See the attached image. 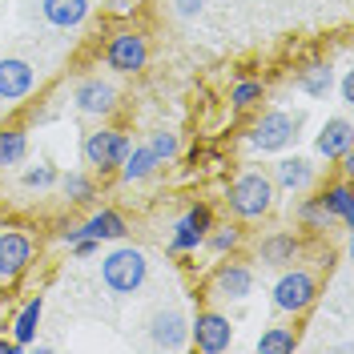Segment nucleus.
I'll return each mask as SVG.
<instances>
[{"label": "nucleus", "mask_w": 354, "mask_h": 354, "mask_svg": "<svg viewBox=\"0 0 354 354\" xmlns=\"http://www.w3.org/2000/svg\"><path fill=\"white\" fill-rule=\"evenodd\" d=\"M298 129H302V113L270 109L250 125V145L258 153H278V149H286L290 141L298 137Z\"/></svg>", "instance_id": "5"}, {"label": "nucleus", "mask_w": 354, "mask_h": 354, "mask_svg": "<svg viewBox=\"0 0 354 354\" xmlns=\"http://www.w3.org/2000/svg\"><path fill=\"white\" fill-rule=\"evenodd\" d=\"M209 290L225 302H242V298L254 294V270L242 262H221L214 270V278H209Z\"/></svg>", "instance_id": "13"}, {"label": "nucleus", "mask_w": 354, "mask_h": 354, "mask_svg": "<svg viewBox=\"0 0 354 354\" xmlns=\"http://www.w3.org/2000/svg\"><path fill=\"white\" fill-rule=\"evenodd\" d=\"M189 342L201 354H225L234 346V322L218 310H198V318L189 322Z\"/></svg>", "instance_id": "7"}, {"label": "nucleus", "mask_w": 354, "mask_h": 354, "mask_svg": "<svg viewBox=\"0 0 354 354\" xmlns=\"http://www.w3.org/2000/svg\"><path fill=\"white\" fill-rule=\"evenodd\" d=\"M351 117H330L326 125H322V133H318V141H314V149H318V157H326V161H338V157L351 149Z\"/></svg>", "instance_id": "16"}, {"label": "nucleus", "mask_w": 354, "mask_h": 354, "mask_svg": "<svg viewBox=\"0 0 354 354\" xmlns=\"http://www.w3.org/2000/svg\"><path fill=\"white\" fill-rule=\"evenodd\" d=\"M81 234L97 238V242H121V238L129 234V221L121 218L117 209H97V214L81 225Z\"/></svg>", "instance_id": "20"}, {"label": "nucleus", "mask_w": 354, "mask_h": 354, "mask_svg": "<svg viewBox=\"0 0 354 354\" xmlns=\"http://www.w3.org/2000/svg\"><path fill=\"white\" fill-rule=\"evenodd\" d=\"M174 12L181 21H194V17L205 12V0H174Z\"/></svg>", "instance_id": "31"}, {"label": "nucleus", "mask_w": 354, "mask_h": 354, "mask_svg": "<svg viewBox=\"0 0 354 354\" xmlns=\"http://www.w3.org/2000/svg\"><path fill=\"white\" fill-rule=\"evenodd\" d=\"M318 201H322V209L330 214V218H338L346 230L354 225V189L351 181H338V185H326L322 194H318Z\"/></svg>", "instance_id": "22"}, {"label": "nucleus", "mask_w": 354, "mask_h": 354, "mask_svg": "<svg viewBox=\"0 0 354 354\" xmlns=\"http://www.w3.org/2000/svg\"><path fill=\"white\" fill-rule=\"evenodd\" d=\"M41 85V73L24 57H0V101H24Z\"/></svg>", "instance_id": "11"}, {"label": "nucleus", "mask_w": 354, "mask_h": 354, "mask_svg": "<svg viewBox=\"0 0 354 354\" xmlns=\"http://www.w3.org/2000/svg\"><path fill=\"white\" fill-rule=\"evenodd\" d=\"M209 225H214V209H209V205H189V209L177 218V225H174L169 250H174V254H194V250L205 242Z\"/></svg>", "instance_id": "10"}, {"label": "nucleus", "mask_w": 354, "mask_h": 354, "mask_svg": "<svg viewBox=\"0 0 354 354\" xmlns=\"http://www.w3.org/2000/svg\"><path fill=\"white\" fill-rule=\"evenodd\" d=\"M145 334H149V342L157 351H185L189 346V318L177 306L153 310L149 322H145Z\"/></svg>", "instance_id": "9"}, {"label": "nucleus", "mask_w": 354, "mask_h": 354, "mask_svg": "<svg viewBox=\"0 0 354 354\" xmlns=\"http://www.w3.org/2000/svg\"><path fill=\"white\" fill-rule=\"evenodd\" d=\"M274 198H278V189H274V181L270 174L262 169H245L230 181V189H225V205H230V214L238 221H258L266 218L270 209H274Z\"/></svg>", "instance_id": "1"}, {"label": "nucleus", "mask_w": 354, "mask_h": 354, "mask_svg": "<svg viewBox=\"0 0 354 354\" xmlns=\"http://www.w3.org/2000/svg\"><path fill=\"white\" fill-rule=\"evenodd\" d=\"M73 109L81 117H93V121L109 117L117 109V85L105 81V77H81L73 85Z\"/></svg>", "instance_id": "8"}, {"label": "nucleus", "mask_w": 354, "mask_h": 354, "mask_svg": "<svg viewBox=\"0 0 354 354\" xmlns=\"http://www.w3.org/2000/svg\"><path fill=\"white\" fill-rule=\"evenodd\" d=\"M0 125H4V121H0Z\"/></svg>", "instance_id": "36"}, {"label": "nucleus", "mask_w": 354, "mask_h": 354, "mask_svg": "<svg viewBox=\"0 0 354 354\" xmlns=\"http://www.w3.org/2000/svg\"><path fill=\"white\" fill-rule=\"evenodd\" d=\"M0 354H21V346L12 338H0Z\"/></svg>", "instance_id": "35"}, {"label": "nucleus", "mask_w": 354, "mask_h": 354, "mask_svg": "<svg viewBox=\"0 0 354 354\" xmlns=\"http://www.w3.org/2000/svg\"><path fill=\"white\" fill-rule=\"evenodd\" d=\"M145 145L157 153V161H161V165H165V161H174V157L181 153V137H177L174 129H165V125L149 133V141H145Z\"/></svg>", "instance_id": "28"}, {"label": "nucleus", "mask_w": 354, "mask_h": 354, "mask_svg": "<svg viewBox=\"0 0 354 354\" xmlns=\"http://www.w3.org/2000/svg\"><path fill=\"white\" fill-rule=\"evenodd\" d=\"M57 165L53 161H37V165H24L21 169V189H28V194H44V189H53L57 185Z\"/></svg>", "instance_id": "25"}, {"label": "nucleus", "mask_w": 354, "mask_h": 354, "mask_svg": "<svg viewBox=\"0 0 354 354\" xmlns=\"http://www.w3.org/2000/svg\"><path fill=\"white\" fill-rule=\"evenodd\" d=\"M254 351L258 354H294L298 351V334H294V326H270L254 342Z\"/></svg>", "instance_id": "24"}, {"label": "nucleus", "mask_w": 354, "mask_h": 354, "mask_svg": "<svg viewBox=\"0 0 354 354\" xmlns=\"http://www.w3.org/2000/svg\"><path fill=\"white\" fill-rule=\"evenodd\" d=\"M41 17L61 32H73L88 21V0H41Z\"/></svg>", "instance_id": "15"}, {"label": "nucleus", "mask_w": 354, "mask_h": 354, "mask_svg": "<svg viewBox=\"0 0 354 354\" xmlns=\"http://www.w3.org/2000/svg\"><path fill=\"white\" fill-rule=\"evenodd\" d=\"M133 8H137V0H109V12H117V17H129Z\"/></svg>", "instance_id": "34"}, {"label": "nucleus", "mask_w": 354, "mask_h": 354, "mask_svg": "<svg viewBox=\"0 0 354 354\" xmlns=\"http://www.w3.org/2000/svg\"><path fill=\"white\" fill-rule=\"evenodd\" d=\"M57 185H61V194H65L68 201H77V205H85V201L97 198V185H93V177H85V174H65V177H57Z\"/></svg>", "instance_id": "27"}, {"label": "nucleus", "mask_w": 354, "mask_h": 354, "mask_svg": "<svg viewBox=\"0 0 354 354\" xmlns=\"http://www.w3.org/2000/svg\"><path fill=\"white\" fill-rule=\"evenodd\" d=\"M338 93H342V105H354V73H346V77H342Z\"/></svg>", "instance_id": "33"}, {"label": "nucleus", "mask_w": 354, "mask_h": 354, "mask_svg": "<svg viewBox=\"0 0 354 354\" xmlns=\"http://www.w3.org/2000/svg\"><path fill=\"white\" fill-rule=\"evenodd\" d=\"M121 169V181H149V177L161 169V161H157V153L149 149V145H129V153H125V161L117 165Z\"/></svg>", "instance_id": "19"}, {"label": "nucleus", "mask_w": 354, "mask_h": 354, "mask_svg": "<svg viewBox=\"0 0 354 354\" xmlns=\"http://www.w3.org/2000/svg\"><path fill=\"white\" fill-rule=\"evenodd\" d=\"M298 221H302L306 230H322V225L330 221V214L322 209V201H318V198H306L302 205H298Z\"/></svg>", "instance_id": "30"}, {"label": "nucleus", "mask_w": 354, "mask_h": 354, "mask_svg": "<svg viewBox=\"0 0 354 354\" xmlns=\"http://www.w3.org/2000/svg\"><path fill=\"white\" fill-rule=\"evenodd\" d=\"M298 250H302V242H298L294 234H286V230H278V234L262 238V245H258V262L270 266V270H282V266H290L294 258H298Z\"/></svg>", "instance_id": "17"}, {"label": "nucleus", "mask_w": 354, "mask_h": 354, "mask_svg": "<svg viewBox=\"0 0 354 354\" xmlns=\"http://www.w3.org/2000/svg\"><path fill=\"white\" fill-rule=\"evenodd\" d=\"M274 310L278 314H286V318H298V314H306L314 302H318V278L310 274V270H294V266H282V274H278V282H274Z\"/></svg>", "instance_id": "3"}, {"label": "nucleus", "mask_w": 354, "mask_h": 354, "mask_svg": "<svg viewBox=\"0 0 354 354\" xmlns=\"http://www.w3.org/2000/svg\"><path fill=\"white\" fill-rule=\"evenodd\" d=\"M28 157V129L24 125H0V169H17Z\"/></svg>", "instance_id": "23"}, {"label": "nucleus", "mask_w": 354, "mask_h": 354, "mask_svg": "<svg viewBox=\"0 0 354 354\" xmlns=\"http://www.w3.org/2000/svg\"><path fill=\"white\" fill-rule=\"evenodd\" d=\"M201 245H209L218 258H225V254H234V250L242 245V230H238V225H209V234H205Z\"/></svg>", "instance_id": "26"}, {"label": "nucleus", "mask_w": 354, "mask_h": 354, "mask_svg": "<svg viewBox=\"0 0 354 354\" xmlns=\"http://www.w3.org/2000/svg\"><path fill=\"white\" fill-rule=\"evenodd\" d=\"M314 165H310L306 157H282V161H274V174H270V181H274V189H282V194H310L314 189Z\"/></svg>", "instance_id": "14"}, {"label": "nucleus", "mask_w": 354, "mask_h": 354, "mask_svg": "<svg viewBox=\"0 0 354 354\" xmlns=\"http://www.w3.org/2000/svg\"><path fill=\"white\" fill-rule=\"evenodd\" d=\"M149 278V258L141 245H113L101 258V282L113 294H137Z\"/></svg>", "instance_id": "2"}, {"label": "nucleus", "mask_w": 354, "mask_h": 354, "mask_svg": "<svg viewBox=\"0 0 354 354\" xmlns=\"http://www.w3.org/2000/svg\"><path fill=\"white\" fill-rule=\"evenodd\" d=\"M145 65H149V41L137 28L113 32L109 44H105V68L121 73V77H137Z\"/></svg>", "instance_id": "6"}, {"label": "nucleus", "mask_w": 354, "mask_h": 354, "mask_svg": "<svg viewBox=\"0 0 354 354\" xmlns=\"http://www.w3.org/2000/svg\"><path fill=\"white\" fill-rule=\"evenodd\" d=\"M294 85L302 88L306 97H314V101H318V97H326V93L334 88V68H330V61H306V65L294 73Z\"/></svg>", "instance_id": "18"}, {"label": "nucleus", "mask_w": 354, "mask_h": 354, "mask_svg": "<svg viewBox=\"0 0 354 354\" xmlns=\"http://www.w3.org/2000/svg\"><path fill=\"white\" fill-rule=\"evenodd\" d=\"M97 250H101V242H97V238H77V242H73V254H77V258H93V254H97Z\"/></svg>", "instance_id": "32"}, {"label": "nucleus", "mask_w": 354, "mask_h": 354, "mask_svg": "<svg viewBox=\"0 0 354 354\" xmlns=\"http://www.w3.org/2000/svg\"><path fill=\"white\" fill-rule=\"evenodd\" d=\"M129 137L121 129H113V125H97V129L85 133V141H81V157H85L88 169H97V174H113L125 153H129Z\"/></svg>", "instance_id": "4"}, {"label": "nucleus", "mask_w": 354, "mask_h": 354, "mask_svg": "<svg viewBox=\"0 0 354 354\" xmlns=\"http://www.w3.org/2000/svg\"><path fill=\"white\" fill-rule=\"evenodd\" d=\"M37 258V242L24 230H0V278H21Z\"/></svg>", "instance_id": "12"}, {"label": "nucleus", "mask_w": 354, "mask_h": 354, "mask_svg": "<svg viewBox=\"0 0 354 354\" xmlns=\"http://www.w3.org/2000/svg\"><path fill=\"white\" fill-rule=\"evenodd\" d=\"M262 97H266L262 81H238V85H234V93H230V105H234L238 113H245V109H254Z\"/></svg>", "instance_id": "29"}, {"label": "nucleus", "mask_w": 354, "mask_h": 354, "mask_svg": "<svg viewBox=\"0 0 354 354\" xmlns=\"http://www.w3.org/2000/svg\"><path fill=\"white\" fill-rule=\"evenodd\" d=\"M41 314H44V298L37 294V298H28L21 306V314L12 318V342L21 346V351H28L32 342H37V326H41Z\"/></svg>", "instance_id": "21"}]
</instances>
